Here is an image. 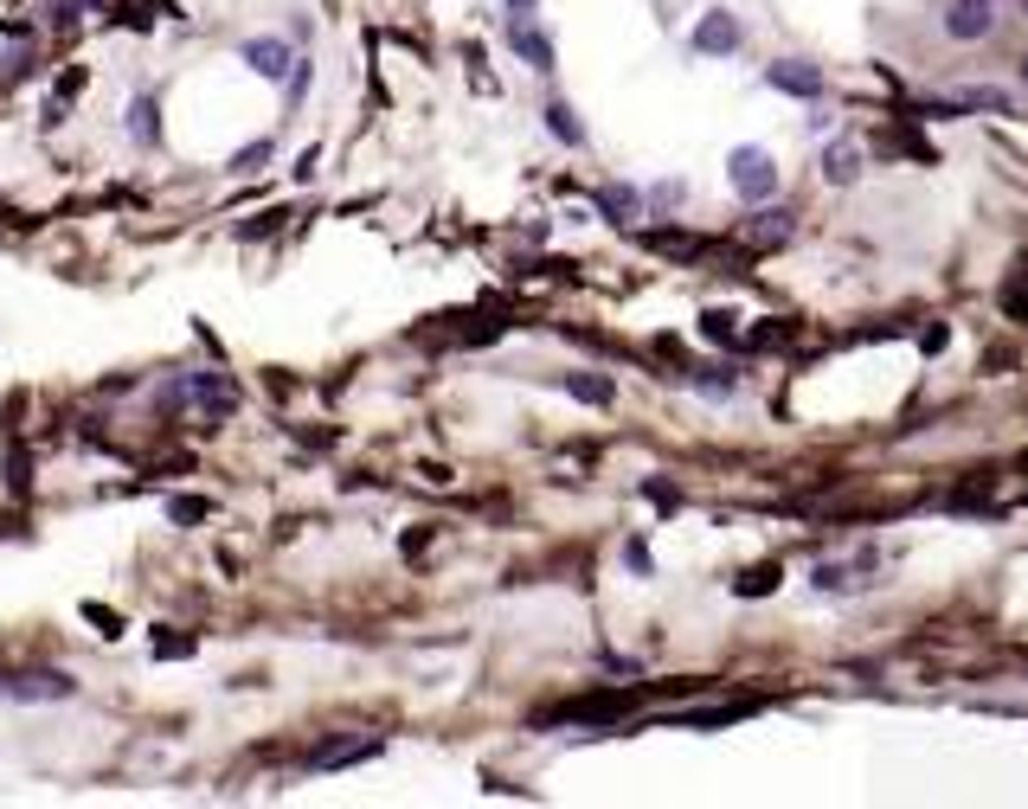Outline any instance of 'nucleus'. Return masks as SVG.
I'll use <instances>...</instances> for the list:
<instances>
[{
	"label": "nucleus",
	"instance_id": "nucleus-1",
	"mask_svg": "<svg viewBox=\"0 0 1028 809\" xmlns=\"http://www.w3.org/2000/svg\"><path fill=\"white\" fill-rule=\"evenodd\" d=\"M727 181H733V194L746 206H765L778 194V161H771L765 148H733V154H727Z\"/></svg>",
	"mask_w": 1028,
	"mask_h": 809
},
{
	"label": "nucleus",
	"instance_id": "nucleus-2",
	"mask_svg": "<svg viewBox=\"0 0 1028 809\" xmlns=\"http://www.w3.org/2000/svg\"><path fill=\"white\" fill-rule=\"evenodd\" d=\"M939 33L952 46H977V39L996 33V7L990 0H952V7H939Z\"/></svg>",
	"mask_w": 1028,
	"mask_h": 809
},
{
	"label": "nucleus",
	"instance_id": "nucleus-3",
	"mask_svg": "<svg viewBox=\"0 0 1028 809\" xmlns=\"http://www.w3.org/2000/svg\"><path fill=\"white\" fill-rule=\"evenodd\" d=\"M168 399H194V404H206L212 418H225V411L238 404V386H232V379H219V373H187V379H174V386H168Z\"/></svg>",
	"mask_w": 1028,
	"mask_h": 809
},
{
	"label": "nucleus",
	"instance_id": "nucleus-4",
	"mask_svg": "<svg viewBox=\"0 0 1028 809\" xmlns=\"http://www.w3.org/2000/svg\"><path fill=\"white\" fill-rule=\"evenodd\" d=\"M65 674H0V700H71Z\"/></svg>",
	"mask_w": 1028,
	"mask_h": 809
},
{
	"label": "nucleus",
	"instance_id": "nucleus-5",
	"mask_svg": "<svg viewBox=\"0 0 1028 809\" xmlns=\"http://www.w3.org/2000/svg\"><path fill=\"white\" fill-rule=\"evenodd\" d=\"M765 84L784 90V97H822V71L804 65V59H778V65H765Z\"/></svg>",
	"mask_w": 1028,
	"mask_h": 809
},
{
	"label": "nucleus",
	"instance_id": "nucleus-6",
	"mask_svg": "<svg viewBox=\"0 0 1028 809\" xmlns=\"http://www.w3.org/2000/svg\"><path fill=\"white\" fill-rule=\"evenodd\" d=\"M694 52H707V59L740 52V20H733V13H707V20L694 26Z\"/></svg>",
	"mask_w": 1028,
	"mask_h": 809
},
{
	"label": "nucleus",
	"instance_id": "nucleus-7",
	"mask_svg": "<svg viewBox=\"0 0 1028 809\" xmlns=\"http://www.w3.org/2000/svg\"><path fill=\"white\" fill-rule=\"evenodd\" d=\"M238 59H245V65L258 71V77H271V84H283V71L296 65L283 39H245V46H238Z\"/></svg>",
	"mask_w": 1028,
	"mask_h": 809
},
{
	"label": "nucleus",
	"instance_id": "nucleus-8",
	"mask_svg": "<svg viewBox=\"0 0 1028 809\" xmlns=\"http://www.w3.org/2000/svg\"><path fill=\"white\" fill-rule=\"evenodd\" d=\"M386 739H354V745H322L315 758H309V771H347V764H367V758H380Z\"/></svg>",
	"mask_w": 1028,
	"mask_h": 809
},
{
	"label": "nucleus",
	"instance_id": "nucleus-9",
	"mask_svg": "<svg viewBox=\"0 0 1028 809\" xmlns=\"http://www.w3.org/2000/svg\"><path fill=\"white\" fill-rule=\"evenodd\" d=\"M508 46H515V52H521L534 71H553V39H547V33H534L528 20H508Z\"/></svg>",
	"mask_w": 1028,
	"mask_h": 809
},
{
	"label": "nucleus",
	"instance_id": "nucleus-10",
	"mask_svg": "<svg viewBox=\"0 0 1028 809\" xmlns=\"http://www.w3.org/2000/svg\"><path fill=\"white\" fill-rule=\"evenodd\" d=\"M952 110H996V116H1010L1016 103H1010V90H990V84H964L958 97H952Z\"/></svg>",
	"mask_w": 1028,
	"mask_h": 809
},
{
	"label": "nucleus",
	"instance_id": "nucleus-11",
	"mask_svg": "<svg viewBox=\"0 0 1028 809\" xmlns=\"http://www.w3.org/2000/svg\"><path fill=\"white\" fill-rule=\"evenodd\" d=\"M822 174H829L835 187H849V181L862 174V148H855V141H835V148L822 154Z\"/></svg>",
	"mask_w": 1028,
	"mask_h": 809
},
{
	"label": "nucleus",
	"instance_id": "nucleus-12",
	"mask_svg": "<svg viewBox=\"0 0 1028 809\" xmlns=\"http://www.w3.org/2000/svg\"><path fill=\"white\" fill-rule=\"evenodd\" d=\"M598 212L623 225V219H636V212H643V194H636V187H605V194H598Z\"/></svg>",
	"mask_w": 1028,
	"mask_h": 809
},
{
	"label": "nucleus",
	"instance_id": "nucleus-13",
	"mask_svg": "<svg viewBox=\"0 0 1028 809\" xmlns=\"http://www.w3.org/2000/svg\"><path fill=\"white\" fill-rule=\"evenodd\" d=\"M129 135H136L141 148L161 141V129H154V97H136V103H129Z\"/></svg>",
	"mask_w": 1028,
	"mask_h": 809
},
{
	"label": "nucleus",
	"instance_id": "nucleus-14",
	"mask_svg": "<svg viewBox=\"0 0 1028 809\" xmlns=\"http://www.w3.org/2000/svg\"><path fill=\"white\" fill-rule=\"evenodd\" d=\"M547 129L566 141V148H579L585 141V129H579V116H572V103H547Z\"/></svg>",
	"mask_w": 1028,
	"mask_h": 809
},
{
	"label": "nucleus",
	"instance_id": "nucleus-15",
	"mask_svg": "<svg viewBox=\"0 0 1028 809\" xmlns=\"http://www.w3.org/2000/svg\"><path fill=\"white\" fill-rule=\"evenodd\" d=\"M753 238H758V245H778V238H791V212H758V219H753Z\"/></svg>",
	"mask_w": 1028,
	"mask_h": 809
},
{
	"label": "nucleus",
	"instance_id": "nucleus-16",
	"mask_svg": "<svg viewBox=\"0 0 1028 809\" xmlns=\"http://www.w3.org/2000/svg\"><path fill=\"white\" fill-rule=\"evenodd\" d=\"M566 393H572V399H592V404H611V379H585V373H572Z\"/></svg>",
	"mask_w": 1028,
	"mask_h": 809
},
{
	"label": "nucleus",
	"instance_id": "nucleus-17",
	"mask_svg": "<svg viewBox=\"0 0 1028 809\" xmlns=\"http://www.w3.org/2000/svg\"><path fill=\"white\" fill-rule=\"evenodd\" d=\"M758 592H778V565H758L740 578V598H758Z\"/></svg>",
	"mask_w": 1028,
	"mask_h": 809
},
{
	"label": "nucleus",
	"instance_id": "nucleus-18",
	"mask_svg": "<svg viewBox=\"0 0 1028 809\" xmlns=\"http://www.w3.org/2000/svg\"><path fill=\"white\" fill-rule=\"evenodd\" d=\"M264 161H271V141H251L245 154H232V174H258Z\"/></svg>",
	"mask_w": 1028,
	"mask_h": 809
},
{
	"label": "nucleus",
	"instance_id": "nucleus-19",
	"mask_svg": "<svg viewBox=\"0 0 1028 809\" xmlns=\"http://www.w3.org/2000/svg\"><path fill=\"white\" fill-rule=\"evenodd\" d=\"M817 592H849L855 578H849V565H817V578H810Z\"/></svg>",
	"mask_w": 1028,
	"mask_h": 809
},
{
	"label": "nucleus",
	"instance_id": "nucleus-20",
	"mask_svg": "<svg viewBox=\"0 0 1028 809\" xmlns=\"http://www.w3.org/2000/svg\"><path fill=\"white\" fill-rule=\"evenodd\" d=\"M701 335H707V340H733V315L707 309V315H701Z\"/></svg>",
	"mask_w": 1028,
	"mask_h": 809
},
{
	"label": "nucleus",
	"instance_id": "nucleus-21",
	"mask_svg": "<svg viewBox=\"0 0 1028 809\" xmlns=\"http://www.w3.org/2000/svg\"><path fill=\"white\" fill-rule=\"evenodd\" d=\"M623 559H630V572H643V578H649V546H643V539H630V546H623Z\"/></svg>",
	"mask_w": 1028,
	"mask_h": 809
},
{
	"label": "nucleus",
	"instance_id": "nucleus-22",
	"mask_svg": "<svg viewBox=\"0 0 1028 809\" xmlns=\"http://www.w3.org/2000/svg\"><path fill=\"white\" fill-rule=\"evenodd\" d=\"M168 514H174V521H200L206 501H168Z\"/></svg>",
	"mask_w": 1028,
	"mask_h": 809
},
{
	"label": "nucleus",
	"instance_id": "nucleus-23",
	"mask_svg": "<svg viewBox=\"0 0 1028 809\" xmlns=\"http://www.w3.org/2000/svg\"><path fill=\"white\" fill-rule=\"evenodd\" d=\"M508 13H515V20H528V13H534V0H508Z\"/></svg>",
	"mask_w": 1028,
	"mask_h": 809
},
{
	"label": "nucleus",
	"instance_id": "nucleus-24",
	"mask_svg": "<svg viewBox=\"0 0 1028 809\" xmlns=\"http://www.w3.org/2000/svg\"><path fill=\"white\" fill-rule=\"evenodd\" d=\"M1016 77H1023V90H1028V52H1023V59H1016Z\"/></svg>",
	"mask_w": 1028,
	"mask_h": 809
},
{
	"label": "nucleus",
	"instance_id": "nucleus-25",
	"mask_svg": "<svg viewBox=\"0 0 1028 809\" xmlns=\"http://www.w3.org/2000/svg\"><path fill=\"white\" fill-rule=\"evenodd\" d=\"M1023 13H1028V0H1023Z\"/></svg>",
	"mask_w": 1028,
	"mask_h": 809
}]
</instances>
